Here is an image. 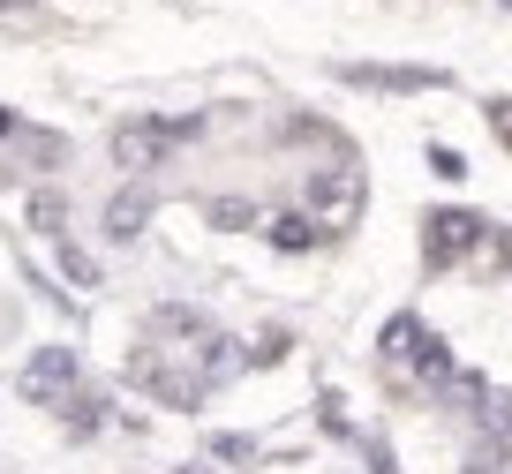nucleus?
<instances>
[{
    "label": "nucleus",
    "mask_w": 512,
    "mask_h": 474,
    "mask_svg": "<svg viewBox=\"0 0 512 474\" xmlns=\"http://www.w3.org/2000/svg\"><path fill=\"white\" fill-rule=\"evenodd\" d=\"M384 362L400 369V377L430 384V392L452 384V354H445V339H437L422 316H392V324H384Z\"/></svg>",
    "instance_id": "1"
},
{
    "label": "nucleus",
    "mask_w": 512,
    "mask_h": 474,
    "mask_svg": "<svg viewBox=\"0 0 512 474\" xmlns=\"http://www.w3.org/2000/svg\"><path fill=\"white\" fill-rule=\"evenodd\" d=\"M482 241V219L475 211H430V226H422V249H430V271H452L467 264Z\"/></svg>",
    "instance_id": "2"
},
{
    "label": "nucleus",
    "mask_w": 512,
    "mask_h": 474,
    "mask_svg": "<svg viewBox=\"0 0 512 474\" xmlns=\"http://www.w3.org/2000/svg\"><path fill=\"white\" fill-rule=\"evenodd\" d=\"M196 128H204V121H128L121 136H113V158L136 174V166L166 158V143H196Z\"/></svg>",
    "instance_id": "3"
},
{
    "label": "nucleus",
    "mask_w": 512,
    "mask_h": 474,
    "mask_svg": "<svg viewBox=\"0 0 512 474\" xmlns=\"http://www.w3.org/2000/svg\"><path fill=\"white\" fill-rule=\"evenodd\" d=\"M309 204H317V219H354V204H362V174H354V158L332 143V166H324L317 181H309Z\"/></svg>",
    "instance_id": "4"
},
{
    "label": "nucleus",
    "mask_w": 512,
    "mask_h": 474,
    "mask_svg": "<svg viewBox=\"0 0 512 474\" xmlns=\"http://www.w3.org/2000/svg\"><path fill=\"white\" fill-rule=\"evenodd\" d=\"M23 392L46 399V407H61V399L76 392V354H61V347L31 354V369H23Z\"/></svg>",
    "instance_id": "5"
},
{
    "label": "nucleus",
    "mask_w": 512,
    "mask_h": 474,
    "mask_svg": "<svg viewBox=\"0 0 512 474\" xmlns=\"http://www.w3.org/2000/svg\"><path fill=\"white\" fill-rule=\"evenodd\" d=\"M144 211H151V189H144V181H128V189L106 204V234H113V241L144 234Z\"/></svg>",
    "instance_id": "6"
},
{
    "label": "nucleus",
    "mask_w": 512,
    "mask_h": 474,
    "mask_svg": "<svg viewBox=\"0 0 512 474\" xmlns=\"http://www.w3.org/2000/svg\"><path fill=\"white\" fill-rule=\"evenodd\" d=\"M264 234L279 241V249H317V234H324V219H309V211H279Z\"/></svg>",
    "instance_id": "7"
},
{
    "label": "nucleus",
    "mask_w": 512,
    "mask_h": 474,
    "mask_svg": "<svg viewBox=\"0 0 512 474\" xmlns=\"http://www.w3.org/2000/svg\"><path fill=\"white\" fill-rule=\"evenodd\" d=\"M347 83H384V91H415V83H437V68H347Z\"/></svg>",
    "instance_id": "8"
},
{
    "label": "nucleus",
    "mask_w": 512,
    "mask_h": 474,
    "mask_svg": "<svg viewBox=\"0 0 512 474\" xmlns=\"http://www.w3.org/2000/svg\"><path fill=\"white\" fill-rule=\"evenodd\" d=\"M31 226H38V234H53V241H61V234H68V204H61L53 189H38V196H31Z\"/></svg>",
    "instance_id": "9"
},
{
    "label": "nucleus",
    "mask_w": 512,
    "mask_h": 474,
    "mask_svg": "<svg viewBox=\"0 0 512 474\" xmlns=\"http://www.w3.org/2000/svg\"><path fill=\"white\" fill-rule=\"evenodd\" d=\"M211 211H219V226H249V196H219V204H211Z\"/></svg>",
    "instance_id": "10"
},
{
    "label": "nucleus",
    "mask_w": 512,
    "mask_h": 474,
    "mask_svg": "<svg viewBox=\"0 0 512 474\" xmlns=\"http://www.w3.org/2000/svg\"><path fill=\"white\" fill-rule=\"evenodd\" d=\"M61 264H68V279H76V286H91V279H98V264H91L83 249H68V241H61Z\"/></svg>",
    "instance_id": "11"
},
{
    "label": "nucleus",
    "mask_w": 512,
    "mask_h": 474,
    "mask_svg": "<svg viewBox=\"0 0 512 474\" xmlns=\"http://www.w3.org/2000/svg\"><path fill=\"white\" fill-rule=\"evenodd\" d=\"M8 136H16V113H0V143H8Z\"/></svg>",
    "instance_id": "12"
},
{
    "label": "nucleus",
    "mask_w": 512,
    "mask_h": 474,
    "mask_svg": "<svg viewBox=\"0 0 512 474\" xmlns=\"http://www.w3.org/2000/svg\"><path fill=\"white\" fill-rule=\"evenodd\" d=\"M181 474H204V467H181Z\"/></svg>",
    "instance_id": "13"
},
{
    "label": "nucleus",
    "mask_w": 512,
    "mask_h": 474,
    "mask_svg": "<svg viewBox=\"0 0 512 474\" xmlns=\"http://www.w3.org/2000/svg\"><path fill=\"white\" fill-rule=\"evenodd\" d=\"M505 8H512V0H505Z\"/></svg>",
    "instance_id": "14"
}]
</instances>
